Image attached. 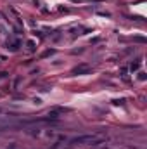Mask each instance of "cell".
<instances>
[{
  "label": "cell",
  "mask_w": 147,
  "mask_h": 149,
  "mask_svg": "<svg viewBox=\"0 0 147 149\" xmlns=\"http://www.w3.org/2000/svg\"><path fill=\"white\" fill-rule=\"evenodd\" d=\"M97 141H99V137H95V135H83V137H76V139H73L74 144H83V142L92 144V142H97Z\"/></svg>",
  "instance_id": "cell-1"
},
{
  "label": "cell",
  "mask_w": 147,
  "mask_h": 149,
  "mask_svg": "<svg viewBox=\"0 0 147 149\" xmlns=\"http://www.w3.org/2000/svg\"><path fill=\"white\" fill-rule=\"evenodd\" d=\"M88 71H90L88 66H78V68L73 70V74H83V73H88Z\"/></svg>",
  "instance_id": "cell-2"
},
{
  "label": "cell",
  "mask_w": 147,
  "mask_h": 149,
  "mask_svg": "<svg viewBox=\"0 0 147 149\" xmlns=\"http://www.w3.org/2000/svg\"><path fill=\"white\" fill-rule=\"evenodd\" d=\"M33 47H35V43L33 42H28V50H33Z\"/></svg>",
  "instance_id": "cell-3"
}]
</instances>
